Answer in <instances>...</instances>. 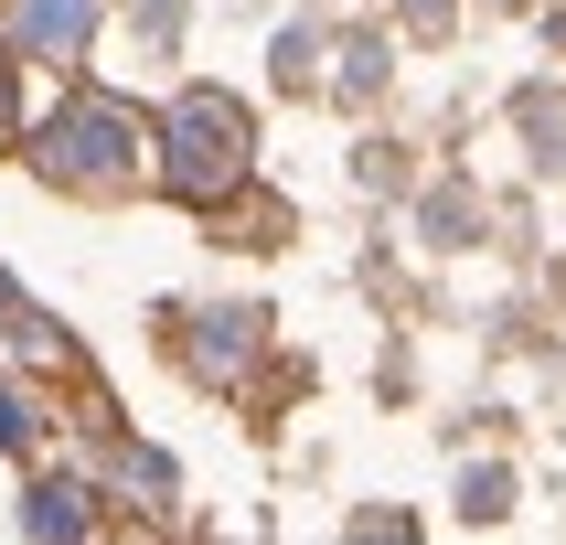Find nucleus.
<instances>
[{
    "label": "nucleus",
    "instance_id": "obj_1",
    "mask_svg": "<svg viewBox=\"0 0 566 545\" xmlns=\"http://www.w3.org/2000/svg\"><path fill=\"white\" fill-rule=\"evenodd\" d=\"M171 171H182L192 192H214L224 171H235V150H247V118H235V107H224V96H182V118H171Z\"/></svg>",
    "mask_w": 566,
    "mask_h": 545
},
{
    "label": "nucleus",
    "instance_id": "obj_2",
    "mask_svg": "<svg viewBox=\"0 0 566 545\" xmlns=\"http://www.w3.org/2000/svg\"><path fill=\"white\" fill-rule=\"evenodd\" d=\"M54 160H64V171H118V160H128V118H118V107H75V118L54 128Z\"/></svg>",
    "mask_w": 566,
    "mask_h": 545
}]
</instances>
